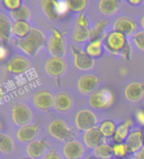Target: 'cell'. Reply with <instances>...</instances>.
I'll return each instance as SVG.
<instances>
[{
  "label": "cell",
  "mask_w": 144,
  "mask_h": 159,
  "mask_svg": "<svg viewBox=\"0 0 144 159\" xmlns=\"http://www.w3.org/2000/svg\"><path fill=\"white\" fill-rule=\"evenodd\" d=\"M66 70V63L62 58L52 56L46 64V70L51 76L57 77L63 74Z\"/></svg>",
  "instance_id": "13"
},
{
  "label": "cell",
  "mask_w": 144,
  "mask_h": 159,
  "mask_svg": "<svg viewBox=\"0 0 144 159\" xmlns=\"http://www.w3.org/2000/svg\"><path fill=\"white\" fill-rule=\"evenodd\" d=\"M76 126L81 131H89L94 128L97 124V118L90 111L83 110L78 112L75 119Z\"/></svg>",
  "instance_id": "7"
},
{
  "label": "cell",
  "mask_w": 144,
  "mask_h": 159,
  "mask_svg": "<svg viewBox=\"0 0 144 159\" xmlns=\"http://www.w3.org/2000/svg\"><path fill=\"white\" fill-rule=\"evenodd\" d=\"M125 143L127 145L130 153H137L144 147V132L139 129L131 131Z\"/></svg>",
  "instance_id": "9"
},
{
  "label": "cell",
  "mask_w": 144,
  "mask_h": 159,
  "mask_svg": "<svg viewBox=\"0 0 144 159\" xmlns=\"http://www.w3.org/2000/svg\"><path fill=\"white\" fill-rule=\"evenodd\" d=\"M52 34L48 42V48L51 54L55 57L62 58L65 55V42L62 33L56 29H52Z\"/></svg>",
  "instance_id": "6"
},
{
  "label": "cell",
  "mask_w": 144,
  "mask_h": 159,
  "mask_svg": "<svg viewBox=\"0 0 144 159\" xmlns=\"http://www.w3.org/2000/svg\"><path fill=\"white\" fill-rule=\"evenodd\" d=\"M114 30L121 32L127 36L132 35L137 29L136 23L128 18H120L114 23Z\"/></svg>",
  "instance_id": "17"
},
{
  "label": "cell",
  "mask_w": 144,
  "mask_h": 159,
  "mask_svg": "<svg viewBox=\"0 0 144 159\" xmlns=\"http://www.w3.org/2000/svg\"><path fill=\"white\" fill-rule=\"evenodd\" d=\"M31 30V26L27 21H14L12 24V34L17 38H24Z\"/></svg>",
  "instance_id": "24"
},
{
  "label": "cell",
  "mask_w": 144,
  "mask_h": 159,
  "mask_svg": "<svg viewBox=\"0 0 144 159\" xmlns=\"http://www.w3.org/2000/svg\"><path fill=\"white\" fill-rule=\"evenodd\" d=\"M3 7L9 11H14L22 6V0H2Z\"/></svg>",
  "instance_id": "35"
},
{
  "label": "cell",
  "mask_w": 144,
  "mask_h": 159,
  "mask_svg": "<svg viewBox=\"0 0 144 159\" xmlns=\"http://www.w3.org/2000/svg\"><path fill=\"white\" fill-rule=\"evenodd\" d=\"M39 132V126L37 124L30 125L28 124L26 126H21L20 130L17 132L18 139L22 143H31L38 135Z\"/></svg>",
  "instance_id": "16"
},
{
  "label": "cell",
  "mask_w": 144,
  "mask_h": 159,
  "mask_svg": "<svg viewBox=\"0 0 144 159\" xmlns=\"http://www.w3.org/2000/svg\"><path fill=\"white\" fill-rule=\"evenodd\" d=\"M143 2H144V0H143Z\"/></svg>",
  "instance_id": "45"
},
{
  "label": "cell",
  "mask_w": 144,
  "mask_h": 159,
  "mask_svg": "<svg viewBox=\"0 0 144 159\" xmlns=\"http://www.w3.org/2000/svg\"><path fill=\"white\" fill-rule=\"evenodd\" d=\"M142 27H143V29H144V16H143V18L142 19Z\"/></svg>",
  "instance_id": "41"
},
{
  "label": "cell",
  "mask_w": 144,
  "mask_h": 159,
  "mask_svg": "<svg viewBox=\"0 0 144 159\" xmlns=\"http://www.w3.org/2000/svg\"><path fill=\"white\" fill-rule=\"evenodd\" d=\"M133 41L139 49L144 51V30L140 31L133 36Z\"/></svg>",
  "instance_id": "36"
},
{
  "label": "cell",
  "mask_w": 144,
  "mask_h": 159,
  "mask_svg": "<svg viewBox=\"0 0 144 159\" xmlns=\"http://www.w3.org/2000/svg\"><path fill=\"white\" fill-rule=\"evenodd\" d=\"M12 116L14 123L18 126H26L32 119V113L29 107L23 104H18L12 111Z\"/></svg>",
  "instance_id": "8"
},
{
  "label": "cell",
  "mask_w": 144,
  "mask_h": 159,
  "mask_svg": "<svg viewBox=\"0 0 144 159\" xmlns=\"http://www.w3.org/2000/svg\"><path fill=\"white\" fill-rule=\"evenodd\" d=\"M12 34V24L6 16L0 15V38L3 42H8Z\"/></svg>",
  "instance_id": "25"
},
{
  "label": "cell",
  "mask_w": 144,
  "mask_h": 159,
  "mask_svg": "<svg viewBox=\"0 0 144 159\" xmlns=\"http://www.w3.org/2000/svg\"><path fill=\"white\" fill-rule=\"evenodd\" d=\"M137 122L144 126V110H137L135 114Z\"/></svg>",
  "instance_id": "37"
},
{
  "label": "cell",
  "mask_w": 144,
  "mask_h": 159,
  "mask_svg": "<svg viewBox=\"0 0 144 159\" xmlns=\"http://www.w3.org/2000/svg\"><path fill=\"white\" fill-rule=\"evenodd\" d=\"M45 36L37 29H31L30 33L24 38L18 39L17 45L23 52L30 56H35L45 45Z\"/></svg>",
  "instance_id": "1"
},
{
  "label": "cell",
  "mask_w": 144,
  "mask_h": 159,
  "mask_svg": "<svg viewBox=\"0 0 144 159\" xmlns=\"http://www.w3.org/2000/svg\"><path fill=\"white\" fill-rule=\"evenodd\" d=\"M100 83V78L96 75H83L78 80V90L83 94H92L97 91L98 85Z\"/></svg>",
  "instance_id": "11"
},
{
  "label": "cell",
  "mask_w": 144,
  "mask_h": 159,
  "mask_svg": "<svg viewBox=\"0 0 144 159\" xmlns=\"http://www.w3.org/2000/svg\"><path fill=\"white\" fill-rule=\"evenodd\" d=\"M90 30L89 29V21L84 13H81L77 20V25L73 32V39L76 43L82 44L89 39Z\"/></svg>",
  "instance_id": "5"
},
{
  "label": "cell",
  "mask_w": 144,
  "mask_h": 159,
  "mask_svg": "<svg viewBox=\"0 0 144 159\" xmlns=\"http://www.w3.org/2000/svg\"><path fill=\"white\" fill-rule=\"evenodd\" d=\"M100 10L105 15L116 14L120 7L119 0H100Z\"/></svg>",
  "instance_id": "26"
},
{
  "label": "cell",
  "mask_w": 144,
  "mask_h": 159,
  "mask_svg": "<svg viewBox=\"0 0 144 159\" xmlns=\"http://www.w3.org/2000/svg\"><path fill=\"white\" fill-rule=\"evenodd\" d=\"M114 95L108 89H100L91 94L89 97V103L95 109H105L113 104Z\"/></svg>",
  "instance_id": "4"
},
{
  "label": "cell",
  "mask_w": 144,
  "mask_h": 159,
  "mask_svg": "<svg viewBox=\"0 0 144 159\" xmlns=\"http://www.w3.org/2000/svg\"><path fill=\"white\" fill-rule=\"evenodd\" d=\"M99 128L105 136V137L110 138L115 136V133L117 132V125L111 120H105L100 123Z\"/></svg>",
  "instance_id": "29"
},
{
  "label": "cell",
  "mask_w": 144,
  "mask_h": 159,
  "mask_svg": "<svg viewBox=\"0 0 144 159\" xmlns=\"http://www.w3.org/2000/svg\"><path fill=\"white\" fill-rule=\"evenodd\" d=\"M114 152V156L115 157H119V158L124 159L127 156L128 153H130L127 145L126 143H116L112 146Z\"/></svg>",
  "instance_id": "34"
},
{
  "label": "cell",
  "mask_w": 144,
  "mask_h": 159,
  "mask_svg": "<svg viewBox=\"0 0 144 159\" xmlns=\"http://www.w3.org/2000/svg\"><path fill=\"white\" fill-rule=\"evenodd\" d=\"M112 159H123V158H119V157H114V158Z\"/></svg>",
  "instance_id": "43"
},
{
  "label": "cell",
  "mask_w": 144,
  "mask_h": 159,
  "mask_svg": "<svg viewBox=\"0 0 144 159\" xmlns=\"http://www.w3.org/2000/svg\"><path fill=\"white\" fill-rule=\"evenodd\" d=\"M55 97L48 91H38L34 96V104L38 109L47 111L54 106Z\"/></svg>",
  "instance_id": "12"
},
{
  "label": "cell",
  "mask_w": 144,
  "mask_h": 159,
  "mask_svg": "<svg viewBox=\"0 0 144 159\" xmlns=\"http://www.w3.org/2000/svg\"><path fill=\"white\" fill-rule=\"evenodd\" d=\"M22 159H31V158H22Z\"/></svg>",
  "instance_id": "44"
},
{
  "label": "cell",
  "mask_w": 144,
  "mask_h": 159,
  "mask_svg": "<svg viewBox=\"0 0 144 159\" xmlns=\"http://www.w3.org/2000/svg\"><path fill=\"white\" fill-rule=\"evenodd\" d=\"M14 149V143L7 135H0V151L3 153H10Z\"/></svg>",
  "instance_id": "33"
},
{
  "label": "cell",
  "mask_w": 144,
  "mask_h": 159,
  "mask_svg": "<svg viewBox=\"0 0 144 159\" xmlns=\"http://www.w3.org/2000/svg\"><path fill=\"white\" fill-rule=\"evenodd\" d=\"M68 9L74 13H83L88 4L87 0H67Z\"/></svg>",
  "instance_id": "32"
},
{
  "label": "cell",
  "mask_w": 144,
  "mask_h": 159,
  "mask_svg": "<svg viewBox=\"0 0 144 159\" xmlns=\"http://www.w3.org/2000/svg\"><path fill=\"white\" fill-rule=\"evenodd\" d=\"M87 159H99L98 157H89V158Z\"/></svg>",
  "instance_id": "42"
},
{
  "label": "cell",
  "mask_w": 144,
  "mask_h": 159,
  "mask_svg": "<svg viewBox=\"0 0 144 159\" xmlns=\"http://www.w3.org/2000/svg\"><path fill=\"white\" fill-rule=\"evenodd\" d=\"M43 159H62L60 155L54 152H51L49 153H47L46 156L43 157Z\"/></svg>",
  "instance_id": "38"
},
{
  "label": "cell",
  "mask_w": 144,
  "mask_h": 159,
  "mask_svg": "<svg viewBox=\"0 0 144 159\" xmlns=\"http://www.w3.org/2000/svg\"><path fill=\"white\" fill-rule=\"evenodd\" d=\"M72 101L68 94L65 92L57 94L54 100V107L60 112H66L72 107Z\"/></svg>",
  "instance_id": "21"
},
{
  "label": "cell",
  "mask_w": 144,
  "mask_h": 159,
  "mask_svg": "<svg viewBox=\"0 0 144 159\" xmlns=\"http://www.w3.org/2000/svg\"><path fill=\"white\" fill-rule=\"evenodd\" d=\"M83 145L78 141H71L63 148V154L67 159H79L83 155Z\"/></svg>",
  "instance_id": "18"
},
{
  "label": "cell",
  "mask_w": 144,
  "mask_h": 159,
  "mask_svg": "<svg viewBox=\"0 0 144 159\" xmlns=\"http://www.w3.org/2000/svg\"><path fill=\"white\" fill-rule=\"evenodd\" d=\"M49 132L53 137L61 141L67 140L71 137V131L67 127V124L60 120L52 121L50 124Z\"/></svg>",
  "instance_id": "10"
},
{
  "label": "cell",
  "mask_w": 144,
  "mask_h": 159,
  "mask_svg": "<svg viewBox=\"0 0 144 159\" xmlns=\"http://www.w3.org/2000/svg\"><path fill=\"white\" fill-rule=\"evenodd\" d=\"M128 3L132 4L133 6H137L140 5L142 2H143V0H127Z\"/></svg>",
  "instance_id": "40"
},
{
  "label": "cell",
  "mask_w": 144,
  "mask_h": 159,
  "mask_svg": "<svg viewBox=\"0 0 144 159\" xmlns=\"http://www.w3.org/2000/svg\"><path fill=\"white\" fill-rule=\"evenodd\" d=\"M10 14L14 21H27L31 17L30 9L23 5L14 11H11Z\"/></svg>",
  "instance_id": "30"
},
{
  "label": "cell",
  "mask_w": 144,
  "mask_h": 159,
  "mask_svg": "<svg viewBox=\"0 0 144 159\" xmlns=\"http://www.w3.org/2000/svg\"><path fill=\"white\" fill-rule=\"evenodd\" d=\"M104 46L109 52L114 55H121L129 45L127 36L121 32L113 30L104 38Z\"/></svg>",
  "instance_id": "2"
},
{
  "label": "cell",
  "mask_w": 144,
  "mask_h": 159,
  "mask_svg": "<svg viewBox=\"0 0 144 159\" xmlns=\"http://www.w3.org/2000/svg\"><path fill=\"white\" fill-rule=\"evenodd\" d=\"M125 96L130 102H138L144 96V85L141 83H132L126 88Z\"/></svg>",
  "instance_id": "19"
},
{
  "label": "cell",
  "mask_w": 144,
  "mask_h": 159,
  "mask_svg": "<svg viewBox=\"0 0 144 159\" xmlns=\"http://www.w3.org/2000/svg\"><path fill=\"white\" fill-rule=\"evenodd\" d=\"M94 153L99 159H112L114 158V152L112 146L108 143H102L94 149Z\"/></svg>",
  "instance_id": "28"
},
{
  "label": "cell",
  "mask_w": 144,
  "mask_h": 159,
  "mask_svg": "<svg viewBox=\"0 0 144 159\" xmlns=\"http://www.w3.org/2000/svg\"><path fill=\"white\" fill-rule=\"evenodd\" d=\"M74 63L75 66L79 70H88L93 68L94 65V58L90 56L86 52L76 53L74 55Z\"/></svg>",
  "instance_id": "20"
},
{
  "label": "cell",
  "mask_w": 144,
  "mask_h": 159,
  "mask_svg": "<svg viewBox=\"0 0 144 159\" xmlns=\"http://www.w3.org/2000/svg\"><path fill=\"white\" fill-rule=\"evenodd\" d=\"M30 69L29 61L21 56L13 57L7 64V70L13 74L20 75L26 72Z\"/></svg>",
  "instance_id": "15"
},
{
  "label": "cell",
  "mask_w": 144,
  "mask_h": 159,
  "mask_svg": "<svg viewBox=\"0 0 144 159\" xmlns=\"http://www.w3.org/2000/svg\"><path fill=\"white\" fill-rule=\"evenodd\" d=\"M103 44H104V43H103L102 39L90 41L89 44L86 46L85 52L89 54L94 59L100 57L103 55V50H104Z\"/></svg>",
  "instance_id": "27"
},
{
  "label": "cell",
  "mask_w": 144,
  "mask_h": 159,
  "mask_svg": "<svg viewBox=\"0 0 144 159\" xmlns=\"http://www.w3.org/2000/svg\"><path fill=\"white\" fill-rule=\"evenodd\" d=\"M136 159H144V147L136 153Z\"/></svg>",
  "instance_id": "39"
},
{
  "label": "cell",
  "mask_w": 144,
  "mask_h": 159,
  "mask_svg": "<svg viewBox=\"0 0 144 159\" xmlns=\"http://www.w3.org/2000/svg\"><path fill=\"white\" fill-rule=\"evenodd\" d=\"M42 7L45 14L52 20L57 19L68 9L67 0H42Z\"/></svg>",
  "instance_id": "3"
},
{
  "label": "cell",
  "mask_w": 144,
  "mask_h": 159,
  "mask_svg": "<svg viewBox=\"0 0 144 159\" xmlns=\"http://www.w3.org/2000/svg\"><path fill=\"white\" fill-rule=\"evenodd\" d=\"M132 125V122L131 120H128L120 124L117 127L115 136L113 137L114 142L116 143H124L130 134V129Z\"/></svg>",
  "instance_id": "23"
},
{
  "label": "cell",
  "mask_w": 144,
  "mask_h": 159,
  "mask_svg": "<svg viewBox=\"0 0 144 159\" xmlns=\"http://www.w3.org/2000/svg\"><path fill=\"white\" fill-rule=\"evenodd\" d=\"M105 136L99 127H94L84 134V143L89 148L95 149L105 142Z\"/></svg>",
  "instance_id": "14"
},
{
  "label": "cell",
  "mask_w": 144,
  "mask_h": 159,
  "mask_svg": "<svg viewBox=\"0 0 144 159\" xmlns=\"http://www.w3.org/2000/svg\"><path fill=\"white\" fill-rule=\"evenodd\" d=\"M47 145L43 141H33L27 146V153L31 158L38 159L45 153Z\"/></svg>",
  "instance_id": "22"
},
{
  "label": "cell",
  "mask_w": 144,
  "mask_h": 159,
  "mask_svg": "<svg viewBox=\"0 0 144 159\" xmlns=\"http://www.w3.org/2000/svg\"><path fill=\"white\" fill-rule=\"evenodd\" d=\"M107 21H101L99 22L96 25V26L92 29L90 30V35H89V40H98V39H102L103 34H104V30L105 26L107 25Z\"/></svg>",
  "instance_id": "31"
}]
</instances>
